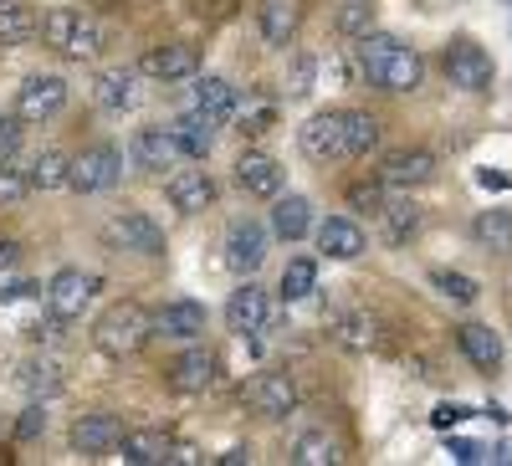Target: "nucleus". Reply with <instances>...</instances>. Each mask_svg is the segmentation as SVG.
I'll use <instances>...</instances> for the list:
<instances>
[{
	"mask_svg": "<svg viewBox=\"0 0 512 466\" xmlns=\"http://www.w3.org/2000/svg\"><path fill=\"white\" fill-rule=\"evenodd\" d=\"M313 292H318V262L313 257H292L282 267V298L297 303V298H313Z\"/></svg>",
	"mask_w": 512,
	"mask_h": 466,
	"instance_id": "obj_34",
	"label": "nucleus"
},
{
	"mask_svg": "<svg viewBox=\"0 0 512 466\" xmlns=\"http://www.w3.org/2000/svg\"><path fill=\"white\" fill-rule=\"evenodd\" d=\"M67 108V82L57 72L47 77H26L21 93H16V118L21 123H41V118H57Z\"/></svg>",
	"mask_w": 512,
	"mask_h": 466,
	"instance_id": "obj_6",
	"label": "nucleus"
},
{
	"mask_svg": "<svg viewBox=\"0 0 512 466\" xmlns=\"http://www.w3.org/2000/svg\"><path fill=\"white\" fill-rule=\"evenodd\" d=\"M0 6H6V0H0Z\"/></svg>",
	"mask_w": 512,
	"mask_h": 466,
	"instance_id": "obj_51",
	"label": "nucleus"
},
{
	"mask_svg": "<svg viewBox=\"0 0 512 466\" xmlns=\"http://www.w3.org/2000/svg\"><path fill=\"white\" fill-rule=\"evenodd\" d=\"M338 461V446L328 431H303L292 441V466H333Z\"/></svg>",
	"mask_w": 512,
	"mask_h": 466,
	"instance_id": "obj_32",
	"label": "nucleus"
},
{
	"mask_svg": "<svg viewBox=\"0 0 512 466\" xmlns=\"http://www.w3.org/2000/svg\"><path fill=\"white\" fill-rule=\"evenodd\" d=\"M67 164H72V159H67L62 149H41V154L31 159V175H26L31 190H62V185H67Z\"/></svg>",
	"mask_w": 512,
	"mask_h": 466,
	"instance_id": "obj_33",
	"label": "nucleus"
},
{
	"mask_svg": "<svg viewBox=\"0 0 512 466\" xmlns=\"http://www.w3.org/2000/svg\"><path fill=\"white\" fill-rule=\"evenodd\" d=\"M456 344H461V354L472 359L477 369H497L502 364V338L487 328V323H466V328H456Z\"/></svg>",
	"mask_w": 512,
	"mask_h": 466,
	"instance_id": "obj_25",
	"label": "nucleus"
},
{
	"mask_svg": "<svg viewBox=\"0 0 512 466\" xmlns=\"http://www.w3.org/2000/svg\"><path fill=\"white\" fill-rule=\"evenodd\" d=\"M364 72H369L374 88H384V93H415V88H420V77H425V62H420V52H415V47L395 41V47L384 52L379 62H369Z\"/></svg>",
	"mask_w": 512,
	"mask_h": 466,
	"instance_id": "obj_5",
	"label": "nucleus"
},
{
	"mask_svg": "<svg viewBox=\"0 0 512 466\" xmlns=\"http://www.w3.org/2000/svg\"><path fill=\"white\" fill-rule=\"evenodd\" d=\"M466 415H472V410H461V405H436L431 420H436V431H451V426H461Z\"/></svg>",
	"mask_w": 512,
	"mask_h": 466,
	"instance_id": "obj_45",
	"label": "nucleus"
},
{
	"mask_svg": "<svg viewBox=\"0 0 512 466\" xmlns=\"http://www.w3.org/2000/svg\"><path fill=\"white\" fill-rule=\"evenodd\" d=\"M98 287H103V277H98V272L67 267V272H57V277H52V287H47V308H52L57 318H77L82 308H88V303L98 298Z\"/></svg>",
	"mask_w": 512,
	"mask_h": 466,
	"instance_id": "obj_7",
	"label": "nucleus"
},
{
	"mask_svg": "<svg viewBox=\"0 0 512 466\" xmlns=\"http://www.w3.org/2000/svg\"><path fill=\"white\" fill-rule=\"evenodd\" d=\"M251 405H256V415H267V420H287V415L297 410V385H292V374H287V369L262 374V379L251 385Z\"/></svg>",
	"mask_w": 512,
	"mask_h": 466,
	"instance_id": "obj_12",
	"label": "nucleus"
},
{
	"mask_svg": "<svg viewBox=\"0 0 512 466\" xmlns=\"http://www.w3.org/2000/svg\"><path fill=\"white\" fill-rule=\"evenodd\" d=\"M472 236L487 251H512V216L507 210H482V216L472 221Z\"/></svg>",
	"mask_w": 512,
	"mask_h": 466,
	"instance_id": "obj_35",
	"label": "nucleus"
},
{
	"mask_svg": "<svg viewBox=\"0 0 512 466\" xmlns=\"http://www.w3.org/2000/svg\"><path fill=\"white\" fill-rule=\"evenodd\" d=\"M164 195L180 216H200V210L216 200V180H210L205 169H175V175L164 180Z\"/></svg>",
	"mask_w": 512,
	"mask_h": 466,
	"instance_id": "obj_11",
	"label": "nucleus"
},
{
	"mask_svg": "<svg viewBox=\"0 0 512 466\" xmlns=\"http://www.w3.org/2000/svg\"><path fill=\"white\" fill-rule=\"evenodd\" d=\"M16 257H21V246L0 236V267H16Z\"/></svg>",
	"mask_w": 512,
	"mask_h": 466,
	"instance_id": "obj_48",
	"label": "nucleus"
},
{
	"mask_svg": "<svg viewBox=\"0 0 512 466\" xmlns=\"http://www.w3.org/2000/svg\"><path fill=\"white\" fill-rule=\"evenodd\" d=\"M226 328H231V333H262V328H267V292L256 287V282H246V287L231 292Z\"/></svg>",
	"mask_w": 512,
	"mask_h": 466,
	"instance_id": "obj_21",
	"label": "nucleus"
},
{
	"mask_svg": "<svg viewBox=\"0 0 512 466\" xmlns=\"http://www.w3.org/2000/svg\"><path fill=\"white\" fill-rule=\"evenodd\" d=\"M118 436H123L118 415L93 410V415H82L77 426H72V451H82V456H108V451L118 446Z\"/></svg>",
	"mask_w": 512,
	"mask_h": 466,
	"instance_id": "obj_19",
	"label": "nucleus"
},
{
	"mask_svg": "<svg viewBox=\"0 0 512 466\" xmlns=\"http://www.w3.org/2000/svg\"><path fill=\"white\" fill-rule=\"evenodd\" d=\"M98 52H103V26H98V16H82V11H77V26H72V36H67L62 57H72V62H93Z\"/></svg>",
	"mask_w": 512,
	"mask_h": 466,
	"instance_id": "obj_30",
	"label": "nucleus"
},
{
	"mask_svg": "<svg viewBox=\"0 0 512 466\" xmlns=\"http://www.w3.org/2000/svg\"><path fill=\"white\" fill-rule=\"evenodd\" d=\"M431 287L441 292L446 303H456V308H466V303H477V298H482V287H477L472 277H466V272H446V267L431 272Z\"/></svg>",
	"mask_w": 512,
	"mask_h": 466,
	"instance_id": "obj_37",
	"label": "nucleus"
},
{
	"mask_svg": "<svg viewBox=\"0 0 512 466\" xmlns=\"http://www.w3.org/2000/svg\"><path fill=\"white\" fill-rule=\"evenodd\" d=\"M379 180L390 190H415L436 180V154L431 149H395L390 159L379 164Z\"/></svg>",
	"mask_w": 512,
	"mask_h": 466,
	"instance_id": "obj_8",
	"label": "nucleus"
},
{
	"mask_svg": "<svg viewBox=\"0 0 512 466\" xmlns=\"http://www.w3.org/2000/svg\"><path fill=\"white\" fill-rule=\"evenodd\" d=\"M272 118H277L272 108H262V113H251V118H241V134H267V129H272Z\"/></svg>",
	"mask_w": 512,
	"mask_h": 466,
	"instance_id": "obj_46",
	"label": "nucleus"
},
{
	"mask_svg": "<svg viewBox=\"0 0 512 466\" xmlns=\"http://www.w3.org/2000/svg\"><path fill=\"white\" fill-rule=\"evenodd\" d=\"M195 108H200V113H210L216 123H226V118H236L241 93L231 88L226 77H200V82H195Z\"/></svg>",
	"mask_w": 512,
	"mask_h": 466,
	"instance_id": "obj_28",
	"label": "nucleus"
},
{
	"mask_svg": "<svg viewBox=\"0 0 512 466\" xmlns=\"http://www.w3.org/2000/svg\"><path fill=\"white\" fill-rule=\"evenodd\" d=\"M482 185H487V190H507V175H492V169H482Z\"/></svg>",
	"mask_w": 512,
	"mask_h": 466,
	"instance_id": "obj_50",
	"label": "nucleus"
},
{
	"mask_svg": "<svg viewBox=\"0 0 512 466\" xmlns=\"http://www.w3.org/2000/svg\"><path fill=\"white\" fill-rule=\"evenodd\" d=\"M318 246H323V257H333V262H354V257H364V226L359 221H349V216H328L323 226H318Z\"/></svg>",
	"mask_w": 512,
	"mask_h": 466,
	"instance_id": "obj_20",
	"label": "nucleus"
},
{
	"mask_svg": "<svg viewBox=\"0 0 512 466\" xmlns=\"http://www.w3.org/2000/svg\"><path fill=\"white\" fill-rule=\"evenodd\" d=\"M113 451H123L128 466H164L169 461V436L164 431H123Z\"/></svg>",
	"mask_w": 512,
	"mask_h": 466,
	"instance_id": "obj_24",
	"label": "nucleus"
},
{
	"mask_svg": "<svg viewBox=\"0 0 512 466\" xmlns=\"http://www.w3.org/2000/svg\"><path fill=\"white\" fill-rule=\"evenodd\" d=\"M344 139H349V159L369 154L379 144V118L364 108H344Z\"/></svg>",
	"mask_w": 512,
	"mask_h": 466,
	"instance_id": "obj_31",
	"label": "nucleus"
},
{
	"mask_svg": "<svg viewBox=\"0 0 512 466\" xmlns=\"http://www.w3.org/2000/svg\"><path fill=\"white\" fill-rule=\"evenodd\" d=\"M93 103H98L103 113L134 108V103H139V67H108V72H98V82H93Z\"/></svg>",
	"mask_w": 512,
	"mask_h": 466,
	"instance_id": "obj_18",
	"label": "nucleus"
},
{
	"mask_svg": "<svg viewBox=\"0 0 512 466\" xmlns=\"http://www.w3.org/2000/svg\"><path fill=\"white\" fill-rule=\"evenodd\" d=\"M36 31H41V16L31 6H16V0L0 6V47H21V41H31Z\"/></svg>",
	"mask_w": 512,
	"mask_h": 466,
	"instance_id": "obj_29",
	"label": "nucleus"
},
{
	"mask_svg": "<svg viewBox=\"0 0 512 466\" xmlns=\"http://www.w3.org/2000/svg\"><path fill=\"white\" fill-rule=\"evenodd\" d=\"M154 338V318L139 308V303H113L98 323H93V344L108 354V359H128L139 354Z\"/></svg>",
	"mask_w": 512,
	"mask_h": 466,
	"instance_id": "obj_1",
	"label": "nucleus"
},
{
	"mask_svg": "<svg viewBox=\"0 0 512 466\" xmlns=\"http://www.w3.org/2000/svg\"><path fill=\"white\" fill-rule=\"evenodd\" d=\"M210 385H216V354H210V349H185L175 364H169V390L205 395Z\"/></svg>",
	"mask_w": 512,
	"mask_h": 466,
	"instance_id": "obj_16",
	"label": "nucleus"
},
{
	"mask_svg": "<svg viewBox=\"0 0 512 466\" xmlns=\"http://www.w3.org/2000/svg\"><path fill=\"white\" fill-rule=\"evenodd\" d=\"M256 21H262L267 47H287V41L297 36V26H303V0H262Z\"/></svg>",
	"mask_w": 512,
	"mask_h": 466,
	"instance_id": "obj_23",
	"label": "nucleus"
},
{
	"mask_svg": "<svg viewBox=\"0 0 512 466\" xmlns=\"http://www.w3.org/2000/svg\"><path fill=\"white\" fill-rule=\"evenodd\" d=\"M297 144L313 164H333V159H349V139H344V108H323L313 113L303 129H297Z\"/></svg>",
	"mask_w": 512,
	"mask_h": 466,
	"instance_id": "obj_4",
	"label": "nucleus"
},
{
	"mask_svg": "<svg viewBox=\"0 0 512 466\" xmlns=\"http://www.w3.org/2000/svg\"><path fill=\"white\" fill-rule=\"evenodd\" d=\"M262 262H267V226L262 221H236L226 231V267L251 277Z\"/></svg>",
	"mask_w": 512,
	"mask_h": 466,
	"instance_id": "obj_10",
	"label": "nucleus"
},
{
	"mask_svg": "<svg viewBox=\"0 0 512 466\" xmlns=\"http://www.w3.org/2000/svg\"><path fill=\"white\" fill-rule=\"evenodd\" d=\"M108 236L123 246V251H139V257H164V231L144 216V210H118L108 221Z\"/></svg>",
	"mask_w": 512,
	"mask_h": 466,
	"instance_id": "obj_9",
	"label": "nucleus"
},
{
	"mask_svg": "<svg viewBox=\"0 0 512 466\" xmlns=\"http://www.w3.org/2000/svg\"><path fill=\"white\" fill-rule=\"evenodd\" d=\"M272 231H277L282 241H303V236L313 231V205H308L303 195H277V205H272Z\"/></svg>",
	"mask_w": 512,
	"mask_h": 466,
	"instance_id": "obj_27",
	"label": "nucleus"
},
{
	"mask_svg": "<svg viewBox=\"0 0 512 466\" xmlns=\"http://www.w3.org/2000/svg\"><path fill=\"white\" fill-rule=\"evenodd\" d=\"M21 149V118H0V164H11Z\"/></svg>",
	"mask_w": 512,
	"mask_h": 466,
	"instance_id": "obj_43",
	"label": "nucleus"
},
{
	"mask_svg": "<svg viewBox=\"0 0 512 466\" xmlns=\"http://www.w3.org/2000/svg\"><path fill=\"white\" fill-rule=\"evenodd\" d=\"M349 205L364 210V216H379V210L390 205V200H384V180H379V185H369V180H364V185H349Z\"/></svg>",
	"mask_w": 512,
	"mask_h": 466,
	"instance_id": "obj_40",
	"label": "nucleus"
},
{
	"mask_svg": "<svg viewBox=\"0 0 512 466\" xmlns=\"http://www.w3.org/2000/svg\"><path fill=\"white\" fill-rule=\"evenodd\" d=\"M175 144H180L185 159H205L210 144H216V118L200 113V108H190V113L175 123Z\"/></svg>",
	"mask_w": 512,
	"mask_h": 466,
	"instance_id": "obj_26",
	"label": "nucleus"
},
{
	"mask_svg": "<svg viewBox=\"0 0 512 466\" xmlns=\"http://www.w3.org/2000/svg\"><path fill=\"white\" fill-rule=\"evenodd\" d=\"M41 431H47V410H41V405H26L21 420H16V441H36Z\"/></svg>",
	"mask_w": 512,
	"mask_h": 466,
	"instance_id": "obj_42",
	"label": "nucleus"
},
{
	"mask_svg": "<svg viewBox=\"0 0 512 466\" xmlns=\"http://www.w3.org/2000/svg\"><path fill=\"white\" fill-rule=\"evenodd\" d=\"M441 67H446V82H451V88H461V93H492V82H497L492 57L477 47V41H466V36L446 47Z\"/></svg>",
	"mask_w": 512,
	"mask_h": 466,
	"instance_id": "obj_3",
	"label": "nucleus"
},
{
	"mask_svg": "<svg viewBox=\"0 0 512 466\" xmlns=\"http://www.w3.org/2000/svg\"><path fill=\"white\" fill-rule=\"evenodd\" d=\"M333 26L344 31V36H369L374 31V6H369V0H344Z\"/></svg>",
	"mask_w": 512,
	"mask_h": 466,
	"instance_id": "obj_39",
	"label": "nucleus"
},
{
	"mask_svg": "<svg viewBox=\"0 0 512 466\" xmlns=\"http://www.w3.org/2000/svg\"><path fill=\"white\" fill-rule=\"evenodd\" d=\"M21 390H31V395H57V390H62V369H57L52 359H31V364L21 369Z\"/></svg>",
	"mask_w": 512,
	"mask_h": 466,
	"instance_id": "obj_38",
	"label": "nucleus"
},
{
	"mask_svg": "<svg viewBox=\"0 0 512 466\" xmlns=\"http://www.w3.org/2000/svg\"><path fill=\"white\" fill-rule=\"evenodd\" d=\"M246 461H251V451H246V446H231V451L221 456V466H246Z\"/></svg>",
	"mask_w": 512,
	"mask_h": 466,
	"instance_id": "obj_49",
	"label": "nucleus"
},
{
	"mask_svg": "<svg viewBox=\"0 0 512 466\" xmlns=\"http://www.w3.org/2000/svg\"><path fill=\"white\" fill-rule=\"evenodd\" d=\"M123 180V154L113 144H88L72 164H67V185L77 195H103Z\"/></svg>",
	"mask_w": 512,
	"mask_h": 466,
	"instance_id": "obj_2",
	"label": "nucleus"
},
{
	"mask_svg": "<svg viewBox=\"0 0 512 466\" xmlns=\"http://www.w3.org/2000/svg\"><path fill=\"white\" fill-rule=\"evenodd\" d=\"M236 185L251 200H277L282 195V164L272 154H241L236 159Z\"/></svg>",
	"mask_w": 512,
	"mask_h": 466,
	"instance_id": "obj_14",
	"label": "nucleus"
},
{
	"mask_svg": "<svg viewBox=\"0 0 512 466\" xmlns=\"http://www.w3.org/2000/svg\"><path fill=\"white\" fill-rule=\"evenodd\" d=\"M379 221H384V231H390V241L400 246V241H410L420 231V210H415V200H395V205L379 210Z\"/></svg>",
	"mask_w": 512,
	"mask_h": 466,
	"instance_id": "obj_36",
	"label": "nucleus"
},
{
	"mask_svg": "<svg viewBox=\"0 0 512 466\" xmlns=\"http://www.w3.org/2000/svg\"><path fill=\"white\" fill-rule=\"evenodd\" d=\"M154 333L180 338V344H195V338L205 333V303H195V298H175V303H164V308L154 313Z\"/></svg>",
	"mask_w": 512,
	"mask_h": 466,
	"instance_id": "obj_17",
	"label": "nucleus"
},
{
	"mask_svg": "<svg viewBox=\"0 0 512 466\" xmlns=\"http://www.w3.org/2000/svg\"><path fill=\"white\" fill-rule=\"evenodd\" d=\"M128 154H134V164L149 169V175H164V169H175V159H180L175 129H139L128 139Z\"/></svg>",
	"mask_w": 512,
	"mask_h": 466,
	"instance_id": "obj_13",
	"label": "nucleus"
},
{
	"mask_svg": "<svg viewBox=\"0 0 512 466\" xmlns=\"http://www.w3.org/2000/svg\"><path fill=\"white\" fill-rule=\"evenodd\" d=\"M328 338L344 354H369L374 344H379V323L369 318V313H333L328 318Z\"/></svg>",
	"mask_w": 512,
	"mask_h": 466,
	"instance_id": "obj_22",
	"label": "nucleus"
},
{
	"mask_svg": "<svg viewBox=\"0 0 512 466\" xmlns=\"http://www.w3.org/2000/svg\"><path fill=\"white\" fill-rule=\"evenodd\" d=\"M26 195H31V180L21 175V169L0 164V205H16V200H26Z\"/></svg>",
	"mask_w": 512,
	"mask_h": 466,
	"instance_id": "obj_41",
	"label": "nucleus"
},
{
	"mask_svg": "<svg viewBox=\"0 0 512 466\" xmlns=\"http://www.w3.org/2000/svg\"><path fill=\"white\" fill-rule=\"evenodd\" d=\"M451 456H456V461H482V446H472V441H451Z\"/></svg>",
	"mask_w": 512,
	"mask_h": 466,
	"instance_id": "obj_47",
	"label": "nucleus"
},
{
	"mask_svg": "<svg viewBox=\"0 0 512 466\" xmlns=\"http://www.w3.org/2000/svg\"><path fill=\"white\" fill-rule=\"evenodd\" d=\"M144 72L154 82H185V77L200 72V52L190 47V41H164V47H154L144 57Z\"/></svg>",
	"mask_w": 512,
	"mask_h": 466,
	"instance_id": "obj_15",
	"label": "nucleus"
},
{
	"mask_svg": "<svg viewBox=\"0 0 512 466\" xmlns=\"http://www.w3.org/2000/svg\"><path fill=\"white\" fill-rule=\"evenodd\" d=\"M313 72H318V62H313V57H297V67H292V82H287V93H308V88H313Z\"/></svg>",
	"mask_w": 512,
	"mask_h": 466,
	"instance_id": "obj_44",
	"label": "nucleus"
}]
</instances>
